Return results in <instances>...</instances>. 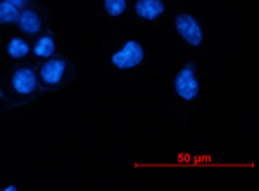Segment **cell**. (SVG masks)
Here are the masks:
<instances>
[{"instance_id": "6da1fadb", "label": "cell", "mask_w": 259, "mask_h": 191, "mask_svg": "<svg viewBox=\"0 0 259 191\" xmlns=\"http://www.w3.org/2000/svg\"><path fill=\"white\" fill-rule=\"evenodd\" d=\"M142 59H144V50L137 41H128L123 47V50L116 52L112 55V62H114L116 68L119 69H130L133 66L140 64Z\"/></svg>"}, {"instance_id": "9c48e42d", "label": "cell", "mask_w": 259, "mask_h": 191, "mask_svg": "<svg viewBox=\"0 0 259 191\" xmlns=\"http://www.w3.org/2000/svg\"><path fill=\"white\" fill-rule=\"evenodd\" d=\"M9 55L14 57V59H21V57H24L28 52H30V47H28V43L24 40L21 38H12L11 43H9Z\"/></svg>"}, {"instance_id": "5b68a950", "label": "cell", "mask_w": 259, "mask_h": 191, "mask_svg": "<svg viewBox=\"0 0 259 191\" xmlns=\"http://www.w3.org/2000/svg\"><path fill=\"white\" fill-rule=\"evenodd\" d=\"M64 69H66V62L61 59H54L49 60L47 64L41 68V78L45 83L49 85H57L62 76H64Z\"/></svg>"}, {"instance_id": "52a82bcc", "label": "cell", "mask_w": 259, "mask_h": 191, "mask_svg": "<svg viewBox=\"0 0 259 191\" xmlns=\"http://www.w3.org/2000/svg\"><path fill=\"white\" fill-rule=\"evenodd\" d=\"M18 21H19L21 30L30 33V35L40 30V19H38V16H36V12H33V11H26V12H23V14H19Z\"/></svg>"}, {"instance_id": "4fadbf2b", "label": "cell", "mask_w": 259, "mask_h": 191, "mask_svg": "<svg viewBox=\"0 0 259 191\" xmlns=\"http://www.w3.org/2000/svg\"><path fill=\"white\" fill-rule=\"evenodd\" d=\"M187 69H192V71H194V64H192V62H189V64H187Z\"/></svg>"}, {"instance_id": "3957f363", "label": "cell", "mask_w": 259, "mask_h": 191, "mask_svg": "<svg viewBox=\"0 0 259 191\" xmlns=\"http://www.w3.org/2000/svg\"><path fill=\"white\" fill-rule=\"evenodd\" d=\"M177 30L190 45H199L200 41H202V31H200V26L197 24V21L189 14H180L178 16L177 18Z\"/></svg>"}, {"instance_id": "ba28073f", "label": "cell", "mask_w": 259, "mask_h": 191, "mask_svg": "<svg viewBox=\"0 0 259 191\" xmlns=\"http://www.w3.org/2000/svg\"><path fill=\"white\" fill-rule=\"evenodd\" d=\"M19 9L7 2H0V23H18Z\"/></svg>"}, {"instance_id": "30bf717a", "label": "cell", "mask_w": 259, "mask_h": 191, "mask_svg": "<svg viewBox=\"0 0 259 191\" xmlns=\"http://www.w3.org/2000/svg\"><path fill=\"white\" fill-rule=\"evenodd\" d=\"M54 48L56 47H54L52 38H50V36H41L35 45V53L38 57H49V55H52Z\"/></svg>"}, {"instance_id": "8992f818", "label": "cell", "mask_w": 259, "mask_h": 191, "mask_svg": "<svg viewBox=\"0 0 259 191\" xmlns=\"http://www.w3.org/2000/svg\"><path fill=\"white\" fill-rule=\"evenodd\" d=\"M137 14L144 19H156L159 18L164 11V6H162L161 0H139L135 6Z\"/></svg>"}, {"instance_id": "8fae6325", "label": "cell", "mask_w": 259, "mask_h": 191, "mask_svg": "<svg viewBox=\"0 0 259 191\" xmlns=\"http://www.w3.org/2000/svg\"><path fill=\"white\" fill-rule=\"evenodd\" d=\"M106 9L112 16H119L121 12L126 9V0H104Z\"/></svg>"}, {"instance_id": "277c9868", "label": "cell", "mask_w": 259, "mask_h": 191, "mask_svg": "<svg viewBox=\"0 0 259 191\" xmlns=\"http://www.w3.org/2000/svg\"><path fill=\"white\" fill-rule=\"evenodd\" d=\"M12 85L19 93H31L36 88V78L31 69H19L12 78Z\"/></svg>"}, {"instance_id": "7c38bea8", "label": "cell", "mask_w": 259, "mask_h": 191, "mask_svg": "<svg viewBox=\"0 0 259 191\" xmlns=\"http://www.w3.org/2000/svg\"><path fill=\"white\" fill-rule=\"evenodd\" d=\"M4 2L11 4V6H14L16 9H21V7H23V6H26L28 0H4Z\"/></svg>"}, {"instance_id": "7a4b0ae2", "label": "cell", "mask_w": 259, "mask_h": 191, "mask_svg": "<svg viewBox=\"0 0 259 191\" xmlns=\"http://www.w3.org/2000/svg\"><path fill=\"white\" fill-rule=\"evenodd\" d=\"M175 88H177V93L180 97H183L185 100H192L194 97H197L199 83L194 76V71L187 68L180 71L177 80H175Z\"/></svg>"}]
</instances>
